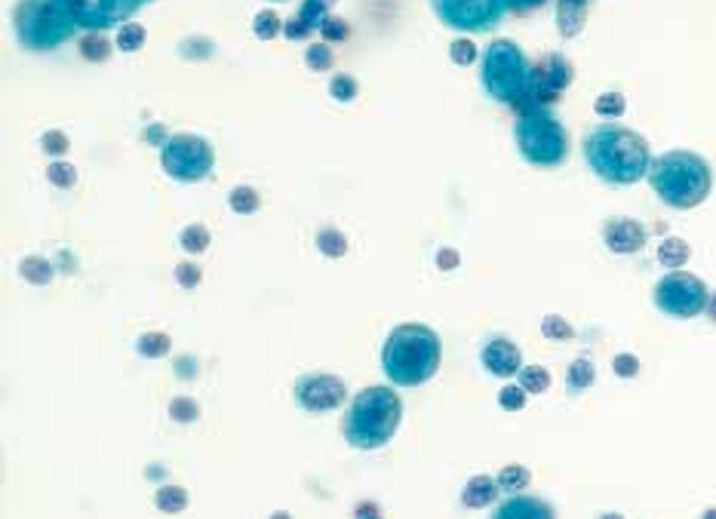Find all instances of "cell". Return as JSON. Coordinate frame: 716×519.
Segmentation results:
<instances>
[{
    "label": "cell",
    "mask_w": 716,
    "mask_h": 519,
    "mask_svg": "<svg viewBox=\"0 0 716 519\" xmlns=\"http://www.w3.org/2000/svg\"><path fill=\"white\" fill-rule=\"evenodd\" d=\"M581 151L594 176L612 188L637 185L640 179L649 176V166H652L649 142L640 133H634V129L618 126V123L594 126L591 133L584 136Z\"/></svg>",
    "instance_id": "obj_1"
},
{
    "label": "cell",
    "mask_w": 716,
    "mask_h": 519,
    "mask_svg": "<svg viewBox=\"0 0 716 519\" xmlns=\"http://www.w3.org/2000/svg\"><path fill=\"white\" fill-rule=\"evenodd\" d=\"M443 357L440 335L425 323H400L382 348V372L391 384L418 387L437 375Z\"/></svg>",
    "instance_id": "obj_2"
},
{
    "label": "cell",
    "mask_w": 716,
    "mask_h": 519,
    "mask_svg": "<svg viewBox=\"0 0 716 519\" xmlns=\"http://www.w3.org/2000/svg\"><path fill=\"white\" fill-rule=\"evenodd\" d=\"M403 421V400L394 387H363V391L351 400L345 412L342 434L348 446L360 452L382 449L394 440L397 427Z\"/></svg>",
    "instance_id": "obj_3"
},
{
    "label": "cell",
    "mask_w": 716,
    "mask_h": 519,
    "mask_svg": "<svg viewBox=\"0 0 716 519\" xmlns=\"http://www.w3.org/2000/svg\"><path fill=\"white\" fill-rule=\"evenodd\" d=\"M649 185L670 209H695L713 191V169L695 151H667L652 160Z\"/></svg>",
    "instance_id": "obj_4"
},
{
    "label": "cell",
    "mask_w": 716,
    "mask_h": 519,
    "mask_svg": "<svg viewBox=\"0 0 716 519\" xmlns=\"http://www.w3.org/2000/svg\"><path fill=\"white\" fill-rule=\"evenodd\" d=\"M77 19L65 0H19L13 7V31L19 47L50 53L77 34Z\"/></svg>",
    "instance_id": "obj_5"
},
{
    "label": "cell",
    "mask_w": 716,
    "mask_h": 519,
    "mask_svg": "<svg viewBox=\"0 0 716 519\" xmlns=\"http://www.w3.org/2000/svg\"><path fill=\"white\" fill-rule=\"evenodd\" d=\"M480 83H483L486 96L495 99L498 105L520 108L529 96L532 62L526 59V53L517 47L514 40L498 37V40L489 43L486 53H483Z\"/></svg>",
    "instance_id": "obj_6"
},
{
    "label": "cell",
    "mask_w": 716,
    "mask_h": 519,
    "mask_svg": "<svg viewBox=\"0 0 716 519\" xmlns=\"http://www.w3.org/2000/svg\"><path fill=\"white\" fill-rule=\"evenodd\" d=\"M514 142L520 157L535 169H557L569 157V129L547 111H523L514 123Z\"/></svg>",
    "instance_id": "obj_7"
},
{
    "label": "cell",
    "mask_w": 716,
    "mask_h": 519,
    "mask_svg": "<svg viewBox=\"0 0 716 519\" xmlns=\"http://www.w3.org/2000/svg\"><path fill=\"white\" fill-rule=\"evenodd\" d=\"M216 163V151L203 136L194 133H176L166 139V145L160 148V166L170 179L176 182H203L209 172H213Z\"/></svg>",
    "instance_id": "obj_8"
},
{
    "label": "cell",
    "mask_w": 716,
    "mask_h": 519,
    "mask_svg": "<svg viewBox=\"0 0 716 519\" xmlns=\"http://www.w3.org/2000/svg\"><path fill=\"white\" fill-rule=\"evenodd\" d=\"M655 308L667 317H677V320H695L701 314H707V301H710V292H707V283L689 271H670L667 277H661L655 283Z\"/></svg>",
    "instance_id": "obj_9"
},
{
    "label": "cell",
    "mask_w": 716,
    "mask_h": 519,
    "mask_svg": "<svg viewBox=\"0 0 716 519\" xmlns=\"http://www.w3.org/2000/svg\"><path fill=\"white\" fill-rule=\"evenodd\" d=\"M434 16L458 34H486L501 25L508 0H431Z\"/></svg>",
    "instance_id": "obj_10"
},
{
    "label": "cell",
    "mask_w": 716,
    "mask_h": 519,
    "mask_svg": "<svg viewBox=\"0 0 716 519\" xmlns=\"http://www.w3.org/2000/svg\"><path fill=\"white\" fill-rule=\"evenodd\" d=\"M575 80V68L566 56L560 53H547L544 59H538L532 65V83H529V96L526 102L517 108L523 111H535V108H547L551 111L554 102L563 99V93L569 90V83Z\"/></svg>",
    "instance_id": "obj_11"
},
{
    "label": "cell",
    "mask_w": 716,
    "mask_h": 519,
    "mask_svg": "<svg viewBox=\"0 0 716 519\" xmlns=\"http://www.w3.org/2000/svg\"><path fill=\"white\" fill-rule=\"evenodd\" d=\"M65 4L80 28L108 31L130 22V16L142 7V0H65Z\"/></svg>",
    "instance_id": "obj_12"
},
{
    "label": "cell",
    "mask_w": 716,
    "mask_h": 519,
    "mask_svg": "<svg viewBox=\"0 0 716 519\" xmlns=\"http://www.w3.org/2000/svg\"><path fill=\"white\" fill-rule=\"evenodd\" d=\"M296 400L308 412H332L348 400V384L329 372H308L296 381Z\"/></svg>",
    "instance_id": "obj_13"
},
{
    "label": "cell",
    "mask_w": 716,
    "mask_h": 519,
    "mask_svg": "<svg viewBox=\"0 0 716 519\" xmlns=\"http://www.w3.org/2000/svg\"><path fill=\"white\" fill-rule=\"evenodd\" d=\"M603 243L615 255H637L649 243V234L637 219H609L603 225Z\"/></svg>",
    "instance_id": "obj_14"
},
{
    "label": "cell",
    "mask_w": 716,
    "mask_h": 519,
    "mask_svg": "<svg viewBox=\"0 0 716 519\" xmlns=\"http://www.w3.org/2000/svg\"><path fill=\"white\" fill-rule=\"evenodd\" d=\"M486 372H492L495 378H514L523 369V351L511 338H492L483 354H480Z\"/></svg>",
    "instance_id": "obj_15"
},
{
    "label": "cell",
    "mask_w": 716,
    "mask_h": 519,
    "mask_svg": "<svg viewBox=\"0 0 716 519\" xmlns=\"http://www.w3.org/2000/svg\"><path fill=\"white\" fill-rule=\"evenodd\" d=\"M332 4H335V0H305L302 10L296 13V19H289V22L283 25V34H286L289 40H305V37H311V34L320 31V25L326 22Z\"/></svg>",
    "instance_id": "obj_16"
},
{
    "label": "cell",
    "mask_w": 716,
    "mask_h": 519,
    "mask_svg": "<svg viewBox=\"0 0 716 519\" xmlns=\"http://www.w3.org/2000/svg\"><path fill=\"white\" fill-rule=\"evenodd\" d=\"M492 519H557L554 516V507L541 501V498H532V495H508Z\"/></svg>",
    "instance_id": "obj_17"
},
{
    "label": "cell",
    "mask_w": 716,
    "mask_h": 519,
    "mask_svg": "<svg viewBox=\"0 0 716 519\" xmlns=\"http://www.w3.org/2000/svg\"><path fill=\"white\" fill-rule=\"evenodd\" d=\"M587 4H591V0H557V28L566 40H572L584 31Z\"/></svg>",
    "instance_id": "obj_18"
},
{
    "label": "cell",
    "mask_w": 716,
    "mask_h": 519,
    "mask_svg": "<svg viewBox=\"0 0 716 519\" xmlns=\"http://www.w3.org/2000/svg\"><path fill=\"white\" fill-rule=\"evenodd\" d=\"M498 492H501V489H498V480L486 477V473H477V477L468 480L465 492H461V504H465L468 510H483V507L495 504Z\"/></svg>",
    "instance_id": "obj_19"
},
{
    "label": "cell",
    "mask_w": 716,
    "mask_h": 519,
    "mask_svg": "<svg viewBox=\"0 0 716 519\" xmlns=\"http://www.w3.org/2000/svg\"><path fill=\"white\" fill-rule=\"evenodd\" d=\"M19 277L31 286H47L53 277H56V268L50 258H40V255H25L19 262Z\"/></svg>",
    "instance_id": "obj_20"
},
{
    "label": "cell",
    "mask_w": 716,
    "mask_h": 519,
    "mask_svg": "<svg viewBox=\"0 0 716 519\" xmlns=\"http://www.w3.org/2000/svg\"><path fill=\"white\" fill-rule=\"evenodd\" d=\"M689 258H692V246L683 237H667L658 246V265H664L670 271H680L689 262Z\"/></svg>",
    "instance_id": "obj_21"
},
{
    "label": "cell",
    "mask_w": 716,
    "mask_h": 519,
    "mask_svg": "<svg viewBox=\"0 0 716 519\" xmlns=\"http://www.w3.org/2000/svg\"><path fill=\"white\" fill-rule=\"evenodd\" d=\"M566 381H569V391H572V394H581V391H587V387H591V384L597 381V366H594V360L587 357V354L575 357V360L569 363Z\"/></svg>",
    "instance_id": "obj_22"
},
{
    "label": "cell",
    "mask_w": 716,
    "mask_h": 519,
    "mask_svg": "<svg viewBox=\"0 0 716 519\" xmlns=\"http://www.w3.org/2000/svg\"><path fill=\"white\" fill-rule=\"evenodd\" d=\"M495 480H498V489H501V492L517 495V492H523V489L532 483V470L523 467V464H508V467H501V473H498Z\"/></svg>",
    "instance_id": "obj_23"
},
{
    "label": "cell",
    "mask_w": 716,
    "mask_h": 519,
    "mask_svg": "<svg viewBox=\"0 0 716 519\" xmlns=\"http://www.w3.org/2000/svg\"><path fill=\"white\" fill-rule=\"evenodd\" d=\"M154 504H157V510L160 513H182L185 507H188V489L185 486H173V483H166V486H160L157 489V495H154Z\"/></svg>",
    "instance_id": "obj_24"
},
{
    "label": "cell",
    "mask_w": 716,
    "mask_h": 519,
    "mask_svg": "<svg viewBox=\"0 0 716 519\" xmlns=\"http://www.w3.org/2000/svg\"><path fill=\"white\" fill-rule=\"evenodd\" d=\"M80 56L93 62V65H102L111 59V40L102 34V31H90L87 37L80 40Z\"/></svg>",
    "instance_id": "obj_25"
},
{
    "label": "cell",
    "mask_w": 716,
    "mask_h": 519,
    "mask_svg": "<svg viewBox=\"0 0 716 519\" xmlns=\"http://www.w3.org/2000/svg\"><path fill=\"white\" fill-rule=\"evenodd\" d=\"M228 206L237 215H252V212H259V206H262V194L252 185H237L228 194Z\"/></svg>",
    "instance_id": "obj_26"
},
{
    "label": "cell",
    "mask_w": 716,
    "mask_h": 519,
    "mask_svg": "<svg viewBox=\"0 0 716 519\" xmlns=\"http://www.w3.org/2000/svg\"><path fill=\"white\" fill-rule=\"evenodd\" d=\"M139 354L142 357H148V360H160V357H166L170 354V348H173V338L166 335V332H145L142 338H139Z\"/></svg>",
    "instance_id": "obj_27"
},
{
    "label": "cell",
    "mask_w": 716,
    "mask_h": 519,
    "mask_svg": "<svg viewBox=\"0 0 716 519\" xmlns=\"http://www.w3.org/2000/svg\"><path fill=\"white\" fill-rule=\"evenodd\" d=\"M145 37H148V31L139 22H126V25L117 28V50L120 53H139L145 47Z\"/></svg>",
    "instance_id": "obj_28"
},
{
    "label": "cell",
    "mask_w": 716,
    "mask_h": 519,
    "mask_svg": "<svg viewBox=\"0 0 716 519\" xmlns=\"http://www.w3.org/2000/svg\"><path fill=\"white\" fill-rule=\"evenodd\" d=\"M517 384L523 387L526 394H544L551 387V372L544 366H523L517 375Z\"/></svg>",
    "instance_id": "obj_29"
},
{
    "label": "cell",
    "mask_w": 716,
    "mask_h": 519,
    "mask_svg": "<svg viewBox=\"0 0 716 519\" xmlns=\"http://www.w3.org/2000/svg\"><path fill=\"white\" fill-rule=\"evenodd\" d=\"M209 243H213V237H209V228H206V225H188V228H182V234H179V246H182L188 255L206 252Z\"/></svg>",
    "instance_id": "obj_30"
},
{
    "label": "cell",
    "mask_w": 716,
    "mask_h": 519,
    "mask_svg": "<svg viewBox=\"0 0 716 519\" xmlns=\"http://www.w3.org/2000/svg\"><path fill=\"white\" fill-rule=\"evenodd\" d=\"M317 249L326 258H342V255H348V237L339 228H323L317 234Z\"/></svg>",
    "instance_id": "obj_31"
},
{
    "label": "cell",
    "mask_w": 716,
    "mask_h": 519,
    "mask_svg": "<svg viewBox=\"0 0 716 519\" xmlns=\"http://www.w3.org/2000/svg\"><path fill=\"white\" fill-rule=\"evenodd\" d=\"M357 93H360V83H357L354 74H335V77L329 80V96H332L335 102H354Z\"/></svg>",
    "instance_id": "obj_32"
},
{
    "label": "cell",
    "mask_w": 716,
    "mask_h": 519,
    "mask_svg": "<svg viewBox=\"0 0 716 519\" xmlns=\"http://www.w3.org/2000/svg\"><path fill=\"white\" fill-rule=\"evenodd\" d=\"M624 111H627V99H624V93H618V90L600 93L597 102H594V114H600V117H606V120L621 117Z\"/></svg>",
    "instance_id": "obj_33"
},
{
    "label": "cell",
    "mask_w": 716,
    "mask_h": 519,
    "mask_svg": "<svg viewBox=\"0 0 716 519\" xmlns=\"http://www.w3.org/2000/svg\"><path fill=\"white\" fill-rule=\"evenodd\" d=\"M541 335H544L547 341H572V338H575V329H572V323H566L560 314H547V317L541 320Z\"/></svg>",
    "instance_id": "obj_34"
},
{
    "label": "cell",
    "mask_w": 716,
    "mask_h": 519,
    "mask_svg": "<svg viewBox=\"0 0 716 519\" xmlns=\"http://www.w3.org/2000/svg\"><path fill=\"white\" fill-rule=\"evenodd\" d=\"M280 31H283V22L274 10H262V13H256V19H252V34L259 40H274Z\"/></svg>",
    "instance_id": "obj_35"
},
{
    "label": "cell",
    "mask_w": 716,
    "mask_h": 519,
    "mask_svg": "<svg viewBox=\"0 0 716 519\" xmlns=\"http://www.w3.org/2000/svg\"><path fill=\"white\" fill-rule=\"evenodd\" d=\"M47 182H50L53 188H74V185H77V169L59 157V160H53V163L47 166Z\"/></svg>",
    "instance_id": "obj_36"
},
{
    "label": "cell",
    "mask_w": 716,
    "mask_h": 519,
    "mask_svg": "<svg viewBox=\"0 0 716 519\" xmlns=\"http://www.w3.org/2000/svg\"><path fill=\"white\" fill-rule=\"evenodd\" d=\"M305 65L311 71H329L335 65V53L329 43H311V47L305 50Z\"/></svg>",
    "instance_id": "obj_37"
},
{
    "label": "cell",
    "mask_w": 716,
    "mask_h": 519,
    "mask_svg": "<svg viewBox=\"0 0 716 519\" xmlns=\"http://www.w3.org/2000/svg\"><path fill=\"white\" fill-rule=\"evenodd\" d=\"M170 418L176 421V424H191V421H197L200 418V406H197V400H191V397H173L170 400Z\"/></svg>",
    "instance_id": "obj_38"
},
{
    "label": "cell",
    "mask_w": 716,
    "mask_h": 519,
    "mask_svg": "<svg viewBox=\"0 0 716 519\" xmlns=\"http://www.w3.org/2000/svg\"><path fill=\"white\" fill-rule=\"evenodd\" d=\"M498 406L504 412H520L526 409V391L520 384H504L501 391H498Z\"/></svg>",
    "instance_id": "obj_39"
},
{
    "label": "cell",
    "mask_w": 716,
    "mask_h": 519,
    "mask_svg": "<svg viewBox=\"0 0 716 519\" xmlns=\"http://www.w3.org/2000/svg\"><path fill=\"white\" fill-rule=\"evenodd\" d=\"M449 59H452V65H474L477 62V47H474V40H465V37H458V40H452L449 43Z\"/></svg>",
    "instance_id": "obj_40"
},
{
    "label": "cell",
    "mask_w": 716,
    "mask_h": 519,
    "mask_svg": "<svg viewBox=\"0 0 716 519\" xmlns=\"http://www.w3.org/2000/svg\"><path fill=\"white\" fill-rule=\"evenodd\" d=\"M40 145H44V151H47L53 160H59L62 154H68V148H71V139L62 133V129H47L44 139H40Z\"/></svg>",
    "instance_id": "obj_41"
},
{
    "label": "cell",
    "mask_w": 716,
    "mask_h": 519,
    "mask_svg": "<svg viewBox=\"0 0 716 519\" xmlns=\"http://www.w3.org/2000/svg\"><path fill=\"white\" fill-rule=\"evenodd\" d=\"M320 37H323V40H332V43H345V40L351 37V28H348V22L339 19V16H326V22L320 25Z\"/></svg>",
    "instance_id": "obj_42"
},
{
    "label": "cell",
    "mask_w": 716,
    "mask_h": 519,
    "mask_svg": "<svg viewBox=\"0 0 716 519\" xmlns=\"http://www.w3.org/2000/svg\"><path fill=\"white\" fill-rule=\"evenodd\" d=\"M173 277H176V283H179V286H185V289H194V286H200V280H203V271H200V265H197V262H179V265H176V271H173Z\"/></svg>",
    "instance_id": "obj_43"
},
{
    "label": "cell",
    "mask_w": 716,
    "mask_h": 519,
    "mask_svg": "<svg viewBox=\"0 0 716 519\" xmlns=\"http://www.w3.org/2000/svg\"><path fill=\"white\" fill-rule=\"evenodd\" d=\"M612 372H615L618 378H637V375H640V357H634V354H618V357L612 360Z\"/></svg>",
    "instance_id": "obj_44"
},
{
    "label": "cell",
    "mask_w": 716,
    "mask_h": 519,
    "mask_svg": "<svg viewBox=\"0 0 716 519\" xmlns=\"http://www.w3.org/2000/svg\"><path fill=\"white\" fill-rule=\"evenodd\" d=\"M458 262H461V255H458V249H437V268L440 271H455L458 268Z\"/></svg>",
    "instance_id": "obj_45"
},
{
    "label": "cell",
    "mask_w": 716,
    "mask_h": 519,
    "mask_svg": "<svg viewBox=\"0 0 716 519\" xmlns=\"http://www.w3.org/2000/svg\"><path fill=\"white\" fill-rule=\"evenodd\" d=\"M544 4H547V0H508V10L517 13V16H526V13H532V10H538Z\"/></svg>",
    "instance_id": "obj_46"
},
{
    "label": "cell",
    "mask_w": 716,
    "mask_h": 519,
    "mask_svg": "<svg viewBox=\"0 0 716 519\" xmlns=\"http://www.w3.org/2000/svg\"><path fill=\"white\" fill-rule=\"evenodd\" d=\"M707 317L716 323V292H713V295H710V301H707Z\"/></svg>",
    "instance_id": "obj_47"
},
{
    "label": "cell",
    "mask_w": 716,
    "mask_h": 519,
    "mask_svg": "<svg viewBox=\"0 0 716 519\" xmlns=\"http://www.w3.org/2000/svg\"><path fill=\"white\" fill-rule=\"evenodd\" d=\"M701 519H716V507H710V510H704V513H701Z\"/></svg>",
    "instance_id": "obj_48"
},
{
    "label": "cell",
    "mask_w": 716,
    "mask_h": 519,
    "mask_svg": "<svg viewBox=\"0 0 716 519\" xmlns=\"http://www.w3.org/2000/svg\"><path fill=\"white\" fill-rule=\"evenodd\" d=\"M271 519H292V516L286 510H277V513H271Z\"/></svg>",
    "instance_id": "obj_49"
},
{
    "label": "cell",
    "mask_w": 716,
    "mask_h": 519,
    "mask_svg": "<svg viewBox=\"0 0 716 519\" xmlns=\"http://www.w3.org/2000/svg\"><path fill=\"white\" fill-rule=\"evenodd\" d=\"M600 519H624V516H621V513H603Z\"/></svg>",
    "instance_id": "obj_50"
},
{
    "label": "cell",
    "mask_w": 716,
    "mask_h": 519,
    "mask_svg": "<svg viewBox=\"0 0 716 519\" xmlns=\"http://www.w3.org/2000/svg\"><path fill=\"white\" fill-rule=\"evenodd\" d=\"M271 4H283V0H271Z\"/></svg>",
    "instance_id": "obj_51"
},
{
    "label": "cell",
    "mask_w": 716,
    "mask_h": 519,
    "mask_svg": "<svg viewBox=\"0 0 716 519\" xmlns=\"http://www.w3.org/2000/svg\"><path fill=\"white\" fill-rule=\"evenodd\" d=\"M142 4H151V0H142Z\"/></svg>",
    "instance_id": "obj_52"
}]
</instances>
